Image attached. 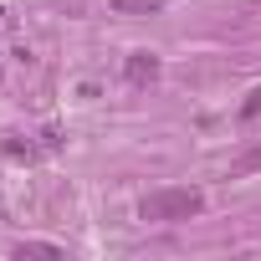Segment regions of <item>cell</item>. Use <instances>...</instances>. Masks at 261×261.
I'll return each mask as SVG.
<instances>
[{
  "label": "cell",
  "mask_w": 261,
  "mask_h": 261,
  "mask_svg": "<svg viewBox=\"0 0 261 261\" xmlns=\"http://www.w3.org/2000/svg\"><path fill=\"white\" fill-rule=\"evenodd\" d=\"M251 169H261V149H256V154H246L241 164H230V174H251Z\"/></svg>",
  "instance_id": "cell-6"
},
{
  "label": "cell",
  "mask_w": 261,
  "mask_h": 261,
  "mask_svg": "<svg viewBox=\"0 0 261 261\" xmlns=\"http://www.w3.org/2000/svg\"><path fill=\"white\" fill-rule=\"evenodd\" d=\"M6 154H11V159H31V154H36V149H31V144H26V139H6Z\"/></svg>",
  "instance_id": "cell-5"
},
{
  "label": "cell",
  "mask_w": 261,
  "mask_h": 261,
  "mask_svg": "<svg viewBox=\"0 0 261 261\" xmlns=\"http://www.w3.org/2000/svg\"><path fill=\"white\" fill-rule=\"evenodd\" d=\"M0 16H6V11H0Z\"/></svg>",
  "instance_id": "cell-8"
},
{
  "label": "cell",
  "mask_w": 261,
  "mask_h": 261,
  "mask_svg": "<svg viewBox=\"0 0 261 261\" xmlns=\"http://www.w3.org/2000/svg\"><path fill=\"white\" fill-rule=\"evenodd\" d=\"M241 113H246V118H256V113H261V87H256V92H251V102H246V108H241Z\"/></svg>",
  "instance_id": "cell-7"
},
{
  "label": "cell",
  "mask_w": 261,
  "mask_h": 261,
  "mask_svg": "<svg viewBox=\"0 0 261 261\" xmlns=\"http://www.w3.org/2000/svg\"><path fill=\"white\" fill-rule=\"evenodd\" d=\"M205 210V195L195 190V185H164V190H154V195H144V205H139V215L144 220H195Z\"/></svg>",
  "instance_id": "cell-1"
},
{
  "label": "cell",
  "mask_w": 261,
  "mask_h": 261,
  "mask_svg": "<svg viewBox=\"0 0 261 261\" xmlns=\"http://www.w3.org/2000/svg\"><path fill=\"white\" fill-rule=\"evenodd\" d=\"M21 256H62V246H51V241H26Z\"/></svg>",
  "instance_id": "cell-4"
},
{
  "label": "cell",
  "mask_w": 261,
  "mask_h": 261,
  "mask_svg": "<svg viewBox=\"0 0 261 261\" xmlns=\"http://www.w3.org/2000/svg\"><path fill=\"white\" fill-rule=\"evenodd\" d=\"M113 11L118 16H159L164 0H113Z\"/></svg>",
  "instance_id": "cell-3"
},
{
  "label": "cell",
  "mask_w": 261,
  "mask_h": 261,
  "mask_svg": "<svg viewBox=\"0 0 261 261\" xmlns=\"http://www.w3.org/2000/svg\"><path fill=\"white\" fill-rule=\"evenodd\" d=\"M123 77L134 82V87H144V82H154V77H159V57H154V51H134V57L123 62Z\"/></svg>",
  "instance_id": "cell-2"
}]
</instances>
